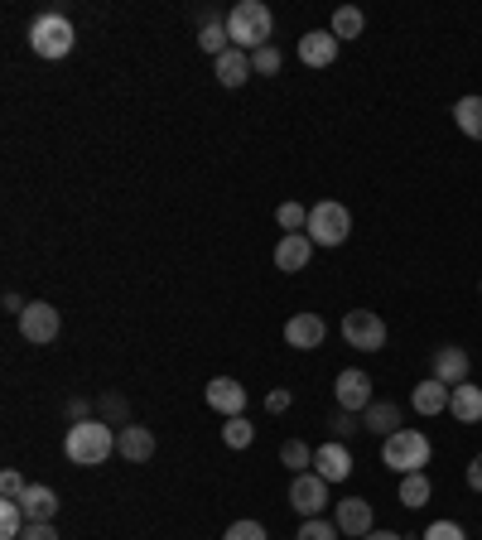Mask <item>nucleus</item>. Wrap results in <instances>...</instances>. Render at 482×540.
Listing matches in <instances>:
<instances>
[{"label": "nucleus", "mask_w": 482, "mask_h": 540, "mask_svg": "<svg viewBox=\"0 0 482 540\" xmlns=\"http://www.w3.org/2000/svg\"><path fill=\"white\" fill-rule=\"evenodd\" d=\"M102 410H107L111 420H126V401H121V396H107V401H102Z\"/></svg>", "instance_id": "obj_39"}, {"label": "nucleus", "mask_w": 482, "mask_h": 540, "mask_svg": "<svg viewBox=\"0 0 482 540\" xmlns=\"http://www.w3.org/2000/svg\"><path fill=\"white\" fill-rule=\"evenodd\" d=\"M251 439H256V425H251L246 415H237V420L222 425V444H227V449H246Z\"/></svg>", "instance_id": "obj_29"}, {"label": "nucleus", "mask_w": 482, "mask_h": 540, "mask_svg": "<svg viewBox=\"0 0 482 540\" xmlns=\"http://www.w3.org/2000/svg\"><path fill=\"white\" fill-rule=\"evenodd\" d=\"M270 10L261 0H241L232 5V15H227V39H232V49H246V54H256V49H266L270 44Z\"/></svg>", "instance_id": "obj_2"}, {"label": "nucleus", "mask_w": 482, "mask_h": 540, "mask_svg": "<svg viewBox=\"0 0 482 540\" xmlns=\"http://www.w3.org/2000/svg\"><path fill=\"white\" fill-rule=\"evenodd\" d=\"M222 540H266V526L261 521H232Z\"/></svg>", "instance_id": "obj_34"}, {"label": "nucleus", "mask_w": 482, "mask_h": 540, "mask_svg": "<svg viewBox=\"0 0 482 540\" xmlns=\"http://www.w3.org/2000/svg\"><path fill=\"white\" fill-rule=\"evenodd\" d=\"M116 454L131 459V463H145L155 454V434L145 430V425H126V430L116 434Z\"/></svg>", "instance_id": "obj_17"}, {"label": "nucleus", "mask_w": 482, "mask_h": 540, "mask_svg": "<svg viewBox=\"0 0 482 540\" xmlns=\"http://www.w3.org/2000/svg\"><path fill=\"white\" fill-rule=\"evenodd\" d=\"M20 507H25L29 521H54L58 516V492L44 483H29V492L20 497Z\"/></svg>", "instance_id": "obj_19"}, {"label": "nucleus", "mask_w": 482, "mask_h": 540, "mask_svg": "<svg viewBox=\"0 0 482 540\" xmlns=\"http://www.w3.org/2000/svg\"><path fill=\"white\" fill-rule=\"evenodd\" d=\"M299 540H338V526L323 521V516H309V521L299 526Z\"/></svg>", "instance_id": "obj_32"}, {"label": "nucleus", "mask_w": 482, "mask_h": 540, "mask_svg": "<svg viewBox=\"0 0 482 540\" xmlns=\"http://www.w3.org/2000/svg\"><path fill=\"white\" fill-rule=\"evenodd\" d=\"M343 343L357 352H381L386 348V324L376 319L372 309H352L343 319Z\"/></svg>", "instance_id": "obj_6"}, {"label": "nucleus", "mask_w": 482, "mask_h": 540, "mask_svg": "<svg viewBox=\"0 0 482 540\" xmlns=\"http://www.w3.org/2000/svg\"><path fill=\"white\" fill-rule=\"evenodd\" d=\"M63 319H58L54 304H44V299H29V309L20 314V333H25V343H54Z\"/></svg>", "instance_id": "obj_7"}, {"label": "nucleus", "mask_w": 482, "mask_h": 540, "mask_svg": "<svg viewBox=\"0 0 482 540\" xmlns=\"http://www.w3.org/2000/svg\"><path fill=\"white\" fill-rule=\"evenodd\" d=\"M63 454L78 468H97V463H107L116 454V434L107 430V420H78L63 439Z\"/></svg>", "instance_id": "obj_1"}, {"label": "nucleus", "mask_w": 482, "mask_h": 540, "mask_svg": "<svg viewBox=\"0 0 482 540\" xmlns=\"http://www.w3.org/2000/svg\"><path fill=\"white\" fill-rule=\"evenodd\" d=\"M314 473H319L323 483H343L352 473V454L343 439H333V444H323V449H314Z\"/></svg>", "instance_id": "obj_11"}, {"label": "nucleus", "mask_w": 482, "mask_h": 540, "mask_svg": "<svg viewBox=\"0 0 482 540\" xmlns=\"http://www.w3.org/2000/svg\"><path fill=\"white\" fill-rule=\"evenodd\" d=\"M328 425H333V434H338V439H348V434L362 430V425H357V415H348V410H338V415H333Z\"/></svg>", "instance_id": "obj_36"}, {"label": "nucleus", "mask_w": 482, "mask_h": 540, "mask_svg": "<svg viewBox=\"0 0 482 540\" xmlns=\"http://www.w3.org/2000/svg\"><path fill=\"white\" fill-rule=\"evenodd\" d=\"M449 410H454V420H463V425H478L482 420V386H454V396H449Z\"/></svg>", "instance_id": "obj_20"}, {"label": "nucleus", "mask_w": 482, "mask_h": 540, "mask_svg": "<svg viewBox=\"0 0 482 540\" xmlns=\"http://www.w3.org/2000/svg\"><path fill=\"white\" fill-rule=\"evenodd\" d=\"M246 78H251V54L246 49H227V54L217 58V82L222 87H241Z\"/></svg>", "instance_id": "obj_22"}, {"label": "nucleus", "mask_w": 482, "mask_h": 540, "mask_svg": "<svg viewBox=\"0 0 482 540\" xmlns=\"http://www.w3.org/2000/svg\"><path fill=\"white\" fill-rule=\"evenodd\" d=\"M68 415H73V420H87V401H82V396H73V401H68Z\"/></svg>", "instance_id": "obj_41"}, {"label": "nucleus", "mask_w": 482, "mask_h": 540, "mask_svg": "<svg viewBox=\"0 0 482 540\" xmlns=\"http://www.w3.org/2000/svg\"><path fill=\"white\" fill-rule=\"evenodd\" d=\"M362 540H405V536H396V531H372V536H362Z\"/></svg>", "instance_id": "obj_42"}, {"label": "nucleus", "mask_w": 482, "mask_h": 540, "mask_svg": "<svg viewBox=\"0 0 482 540\" xmlns=\"http://www.w3.org/2000/svg\"><path fill=\"white\" fill-rule=\"evenodd\" d=\"M29 526V516L20 502H0V540H20Z\"/></svg>", "instance_id": "obj_25"}, {"label": "nucleus", "mask_w": 482, "mask_h": 540, "mask_svg": "<svg viewBox=\"0 0 482 540\" xmlns=\"http://www.w3.org/2000/svg\"><path fill=\"white\" fill-rule=\"evenodd\" d=\"M429 367H434V381H444V386L454 391V386H463V381H468V372H473V357H468L463 348H439Z\"/></svg>", "instance_id": "obj_12"}, {"label": "nucleus", "mask_w": 482, "mask_h": 540, "mask_svg": "<svg viewBox=\"0 0 482 540\" xmlns=\"http://www.w3.org/2000/svg\"><path fill=\"white\" fill-rule=\"evenodd\" d=\"M304 232H309V242L314 246H343L352 237V213L343 208V203H333V198H328V203H314Z\"/></svg>", "instance_id": "obj_5"}, {"label": "nucleus", "mask_w": 482, "mask_h": 540, "mask_svg": "<svg viewBox=\"0 0 482 540\" xmlns=\"http://www.w3.org/2000/svg\"><path fill=\"white\" fill-rule=\"evenodd\" d=\"M280 463H285L290 473H309V463H314V449H309L304 439H285V444H280Z\"/></svg>", "instance_id": "obj_28"}, {"label": "nucleus", "mask_w": 482, "mask_h": 540, "mask_svg": "<svg viewBox=\"0 0 482 540\" xmlns=\"http://www.w3.org/2000/svg\"><path fill=\"white\" fill-rule=\"evenodd\" d=\"M362 25H367V20H362V10H357V5L333 10V39H338V44H343V39H357V34H362Z\"/></svg>", "instance_id": "obj_27"}, {"label": "nucleus", "mask_w": 482, "mask_h": 540, "mask_svg": "<svg viewBox=\"0 0 482 540\" xmlns=\"http://www.w3.org/2000/svg\"><path fill=\"white\" fill-rule=\"evenodd\" d=\"M266 410H270V415H285V410H290V391H270Z\"/></svg>", "instance_id": "obj_38"}, {"label": "nucleus", "mask_w": 482, "mask_h": 540, "mask_svg": "<svg viewBox=\"0 0 482 540\" xmlns=\"http://www.w3.org/2000/svg\"><path fill=\"white\" fill-rule=\"evenodd\" d=\"M454 121L468 140H482V97H458L454 102Z\"/></svg>", "instance_id": "obj_23"}, {"label": "nucleus", "mask_w": 482, "mask_h": 540, "mask_svg": "<svg viewBox=\"0 0 482 540\" xmlns=\"http://www.w3.org/2000/svg\"><path fill=\"white\" fill-rule=\"evenodd\" d=\"M429 492H434V487H429L425 473H405V478H401V507H410V512H415V507H425Z\"/></svg>", "instance_id": "obj_26"}, {"label": "nucleus", "mask_w": 482, "mask_h": 540, "mask_svg": "<svg viewBox=\"0 0 482 540\" xmlns=\"http://www.w3.org/2000/svg\"><path fill=\"white\" fill-rule=\"evenodd\" d=\"M362 430L381 434V439H391V434L401 430V405H391V401H372L367 410H362Z\"/></svg>", "instance_id": "obj_18"}, {"label": "nucleus", "mask_w": 482, "mask_h": 540, "mask_svg": "<svg viewBox=\"0 0 482 540\" xmlns=\"http://www.w3.org/2000/svg\"><path fill=\"white\" fill-rule=\"evenodd\" d=\"M449 396H454V391H449L444 381L425 377L415 386V410H420V415H444V410H449Z\"/></svg>", "instance_id": "obj_21"}, {"label": "nucleus", "mask_w": 482, "mask_h": 540, "mask_svg": "<svg viewBox=\"0 0 482 540\" xmlns=\"http://www.w3.org/2000/svg\"><path fill=\"white\" fill-rule=\"evenodd\" d=\"M381 463L386 468H396V473H425L429 463V439L420 430H396L386 444H381Z\"/></svg>", "instance_id": "obj_4"}, {"label": "nucleus", "mask_w": 482, "mask_h": 540, "mask_svg": "<svg viewBox=\"0 0 482 540\" xmlns=\"http://www.w3.org/2000/svg\"><path fill=\"white\" fill-rule=\"evenodd\" d=\"M280 68H285V54H280L275 44H266V49H256V54H251V73H261V78H275Z\"/></svg>", "instance_id": "obj_30"}, {"label": "nucleus", "mask_w": 482, "mask_h": 540, "mask_svg": "<svg viewBox=\"0 0 482 540\" xmlns=\"http://www.w3.org/2000/svg\"><path fill=\"white\" fill-rule=\"evenodd\" d=\"M333 58H338V39H333V29H314V34L299 39V63H304V68H328Z\"/></svg>", "instance_id": "obj_14"}, {"label": "nucleus", "mask_w": 482, "mask_h": 540, "mask_svg": "<svg viewBox=\"0 0 482 540\" xmlns=\"http://www.w3.org/2000/svg\"><path fill=\"white\" fill-rule=\"evenodd\" d=\"M333 526L343 531V536H372V502L367 497H348V502H338V516H333Z\"/></svg>", "instance_id": "obj_13"}, {"label": "nucleus", "mask_w": 482, "mask_h": 540, "mask_svg": "<svg viewBox=\"0 0 482 540\" xmlns=\"http://www.w3.org/2000/svg\"><path fill=\"white\" fill-rule=\"evenodd\" d=\"M309 256H314V242H309V232H285V237H280V246H275V266L290 270V275L309 266Z\"/></svg>", "instance_id": "obj_16"}, {"label": "nucleus", "mask_w": 482, "mask_h": 540, "mask_svg": "<svg viewBox=\"0 0 482 540\" xmlns=\"http://www.w3.org/2000/svg\"><path fill=\"white\" fill-rule=\"evenodd\" d=\"M468 487H473V492H482V454L468 463Z\"/></svg>", "instance_id": "obj_40"}, {"label": "nucleus", "mask_w": 482, "mask_h": 540, "mask_svg": "<svg viewBox=\"0 0 482 540\" xmlns=\"http://www.w3.org/2000/svg\"><path fill=\"white\" fill-rule=\"evenodd\" d=\"M333 391H338V410H348V415H357V410H367V405H372V377H367L362 367L338 372Z\"/></svg>", "instance_id": "obj_9"}, {"label": "nucleus", "mask_w": 482, "mask_h": 540, "mask_svg": "<svg viewBox=\"0 0 482 540\" xmlns=\"http://www.w3.org/2000/svg\"><path fill=\"white\" fill-rule=\"evenodd\" d=\"M198 44L208 49L213 58H222L227 49H232V39H227V25L217 20V15H203V34H198Z\"/></svg>", "instance_id": "obj_24"}, {"label": "nucleus", "mask_w": 482, "mask_h": 540, "mask_svg": "<svg viewBox=\"0 0 482 540\" xmlns=\"http://www.w3.org/2000/svg\"><path fill=\"white\" fill-rule=\"evenodd\" d=\"M203 396H208V405H213L217 415H227V420H237L241 410H246V386L232 377H213Z\"/></svg>", "instance_id": "obj_10"}, {"label": "nucleus", "mask_w": 482, "mask_h": 540, "mask_svg": "<svg viewBox=\"0 0 482 540\" xmlns=\"http://www.w3.org/2000/svg\"><path fill=\"white\" fill-rule=\"evenodd\" d=\"M275 222H280L285 232H299V227H309V208H299V203H280Z\"/></svg>", "instance_id": "obj_31"}, {"label": "nucleus", "mask_w": 482, "mask_h": 540, "mask_svg": "<svg viewBox=\"0 0 482 540\" xmlns=\"http://www.w3.org/2000/svg\"><path fill=\"white\" fill-rule=\"evenodd\" d=\"M73 44H78L73 20H68V15H58V10L39 15V20L29 25V49H34L39 58H68V54H73Z\"/></svg>", "instance_id": "obj_3"}, {"label": "nucleus", "mask_w": 482, "mask_h": 540, "mask_svg": "<svg viewBox=\"0 0 482 540\" xmlns=\"http://www.w3.org/2000/svg\"><path fill=\"white\" fill-rule=\"evenodd\" d=\"M0 492H5V502H20V497L29 492V483L15 473V468H5V473H0Z\"/></svg>", "instance_id": "obj_33"}, {"label": "nucleus", "mask_w": 482, "mask_h": 540, "mask_svg": "<svg viewBox=\"0 0 482 540\" xmlns=\"http://www.w3.org/2000/svg\"><path fill=\"white\" fill-rule=\"evenodd\" d=\"M425 540H468V536H463L458 521H434V526L425 531Z\"/></svg>", "instance_id": "obj_35"}, {"label": "nucleus", "mask_w": 482, "mask_h": 540, "mask_svg": "<svg viewBox=\"0 0 482 540\" xmlns=\"http://www.w3.org/2000/svg\"><path fill=\"white\" fill-rule=\"evenodd\" d=\"M290 507H295L304 521L319 516L323 507H328V483H323L319 473H295V483H290Z\"/></svg>", "instance_id": "obj_8"}, {"label": "nucleus", "mask_w": 482, "mask_h": 540, "mask_svg": "<svg viewBox=\"0 0 482 540\" xmlns=\"http://www.w3.org/2000/svg\"><path fill=\"white\" fill-rule=\"evenodd\" d=\"M323 333H328V324H323L319 314H295V319L285 324V343L299 352H314L323 343Z\"/></svg>", "instance_id": "obj_15"}, {"label": "nucleus", "mask_w": 482, "mask_h": 540, "mask_svg": "<svg viewBox=\"0 0 482 540\" xmlns=\"http://www.w3.org/2000/svg\"><path fill=\"white\" fill-rule=\"evenodd\" d=\"M20 540H58V531H54V521H29Z\"/></svg>", "instance_id": "obj_37"}]
</instances>
